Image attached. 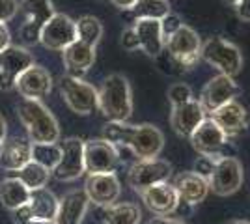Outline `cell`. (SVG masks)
<instances>
[{"label":"cell","mask_w":250,"mask_h":224,"mask_svg":"<svg viewBox=\"0 0 250 224\" xmlns=\"http://www.w3.org/2000/svg\"><path fill=\"white\" fill-rule=\"evenodd\" d=\"M103 139L112 142L116 148H127L138 161L157 159L165 149V135L153 123L129 125L127 122H106Z\"/></svg>","instance_id":"1"},{"label":"cell","mask_w":250,"mask_h":224,"mask_svg":"<svg viewBox=\"0 0 250 224\" xmlns=\"http://www.w3.org/2000/svg\"><path fill=\"white\" fill-rule=\"evenodd\" d=\"M97 110L108 122H127L133 114V90L122 73L104 77L97 88Z\"/></svg>","instance_id":"2"},{"label":"cell","mask_w":250,"mask_h":224,"mask_svg":"<svg viewBox=\"0 0 250 224\" xmlns=\"http://www.w3.org/2000/svg\"><path fill=\"white\" fill-rule=\"evenodd\" d=\"M17 116L32 144H58L60 125L49 108L42 101L22 99L17 105Z\"/></svg>","instance_id":"3"},{"label":"cell","mask_w":250,"mask_h":224,"mask_svg":"<svg viewBox=\"0 0 250 224\" xmlns=\"http://www.w3.org/2000/svg\"><path fill=\"white\" fill-rule=\"evenodd\" d=\"M165 51L177 71H185L202 60V40L194 28H190L188 24H181L179 30L165 41Z\"/></svg>","instance_id":"4"},{"label":"cell","mask_w":250,"mask_h":224,"mask_svg":"<svg viewBox=\"0 0 250 224\" xmlns=\"http://www.w3.org/2000/svg\"><path fill=\"white\" fill-rule=\"evenodd\" d=\"M202 60L231 79H235L243 71V53L239 47L220 36L208 38L202 43Z\"/></svg>","instance_id":"5"},{"label":"cell","mask_w":250,"mask_h":224,"mask_svg":"<svg viewBox=\"0 0 250 224\" xmlns=\"http://www.w3.org/2000/svg\"><path fill=\"white\" fill-rule=\"evenodd\" d=\"M60 96L63 97L65 105L79 116H90L97 110V88L86 82L83 79L63 75L58 82Z\"/></svg>","instance_id":"6"},{"label":"cell","mask_w":250,"mask_h":224,"mask_svg":"<svg viewBox=\"0 0 250 224\" xmlns=\"http://www.w3.org/2000/svg\"><path fill=\"white\" fill-rule=\"evenodd\" d=\"M245 182V170L237 157L228 155L215 163L213 170L209 174L208 183L209 191L217 196H231L241 189Z\"/></svg>","instance_id":"7"},{"label":"cell","mask_w":250,"mask_h":224,"mask_svg":"<svg viewBox=\"0 0 250 224\" xmlns=\"http://www.w3.org/2000/svg\"><path fill=\"white\" fill-rule=\"evenodd\" d=\"M172 176V164L165 159H144L136 161L131 164V168L127 172V183L135 192H140L159 185V183H167Z\"/></svg>","instance_id":"8"},{"label":"cell","mask_w":250,"mask_h":224,"mask_svg":"<svg viewBox=\"0 0 250 224\" xmlns=\"http://www.w3.org/2000/svg\"><path fill=\"white\" fill-rule=\"evenodd\" d=\"M84 174V140L79 137H69L60 142V161L52 170V176L58 182L69 183L79 180Z\"/></svg>","instance_id":"9"},{"label":"cell","mask_w":250,"mask_h":224,"mask_svg":"<svg viewBox=\"0 0 250 224\" xmlns=\"http://www.w3.org/2000/svg\"><path fill=\"white\" fill-rule=\"evenodd\" d=\"M188 140H190L192 148L196 149L202 157H209L213 161L228 157L226 148H228L229 140L226 139V135L220 131V127L211 118H206L196 127V131L190 135Z\"/></svg>","instance_id":"10"},{"label":"cell","mask_w":250,"mask_h":224,"mask_svg":"<svg viewBox=\"0 0 250 224\" xmlns=\"http://www.w3.org/2000/svg\"><path fill=\"white\" fill-rule=\"evenodd\" d=\"M30 65H34V56L26 47L8 45L0 51V90L10 92L15 88V81Z\"/></svg>","instance_id":"11"},{"label":"cell","mask_w":250,"mask_h":224,"mask_svg":"<svg viewBox=\"0 0 250 224\" xmlns=\"http://www.w3.org/2000/svg\"><path fill=\"white\" fill-rule=\"evenodd\" d=\"M19 10L24 13V24L21 26V38L28 45L40 43L43 26L52 19L56 13L52 0H22L19 4Z\"/></svg>","instance_id":"12"},{"label":"cell","mask_w":250,"mask_h":224,"mask_svg":"<svg viewBox=\"0 0 250 224\" xmlns=\"http://www.w3.org/2000/svg\"><path fill=\"white\" fill-rule=\"evenodd\" d=\"M120 166V151L112 142L94 139L84 142V168L88 174H112Z\"/></svg>","instance_id":"13"},{"label":"cell","mask_w":250,"mask_h":224,"mask_svg":"<svg viewBox=\"0 0 250 224\" xmlns=\"http://www.w3.org/2000/svg\"><path fill=\"white\" fill-rule=\"evenodd\" d=\"M241 88L239 84L228 77V75L219 73L217 77L209 79L206 86L202 88V94L198 97L200 107L204 108L206 116L213 114L217 108H220L222 105H226L229 101H233L235 97L239 96Z\"/></svg>","instance_id":"14"},{"label":"cell","mask_w":250,"mask_h":224,"mask_svg":"<svg viewBox=\"0 0 250 224\" xmlns=\"http://www.w3.org/2000/svg\"><path fill=\"white\" fill-rule=\"evenodd\" d=\"M83 191L88 196L90 204L106 209L120 200L122 183L118 180L116 172L112 174H88Z\"/></svg>","instance_id":"15"},{"label":"cell","mask_w":250,"mask_h":224,"mask_svg":"<svg viewBox=\"0 0 250 224\" xmlns=\"http://www.w3.org/2000/svg\"><path fill=\"white\" fill-rule=\"evenodd\" d=\"M73 41H77V26L69 15L54 13L52 19L42 30L40 43L49 51H60L67 49Z\"/></svg>","instance_id":"16"},{"label":"cell","mask_w":250,"mask_h":224,"mask_svg":"<svg viewBox=\"0 0 250 224\" xmlns=\"http://www.w3.org/2000/svg\"><path fill=\"white\" fill-rule=\"evenodd\" d=\"M209 118L219 125L228 140L241 137L249 127V112L237 99L217 108L213 114H209Z\"/></svg>","instance_id":"17"},{"label":"cell","mask_w":250,"mask_h":224,"mask_svg":"<svg viewBox=\"0 0 250 224\" xmlns=\"http://www.w3.org/2000/svg\"><path fill=\"white\" fill-rule=\"evenodd\" d=\"M22 99H34L42 101L52 90V77L51 73L42 65H30L24 73L15 81V88Z\"/></svg>","instance_id":"18"},{"label":"cell","mask_w":250,"mask_h":224,"mask_svg":"<svg viewBox=\"0 0 250 224\" xmlns=\"http://www.w3.org/2000/svg\"><path fill=\"white\" fill-rule=\"evenodd\" d=\"M155 217H168L179 207V196L172 183H159L138 194Z\"/></svg>","instance_id":"19"},{"label":"cell","mask_w":250,"mask_h":224,"mask_svg":"<svg viewBox=\"0 0 250 224\" xmlns=\"http://www.w3.org/2000/svg\"><path fill=\"white\" fill-rule=\"evenodd\" d=\"M206 112L200 107L198 99H190L183 105L172 107L170 112V125L174 129L177 137L181 139H190V135L196 131L200 123L206 120Z\"/></svg>","instance_id":"20"},{"label":"cell","mask_w":250,"mask_h":224,"mask_svg":"<svg viewBox=\"0 0 250 224\" xmlns=\"http://www.w3.org/2000/svg\"><path fill=\"white\" fill-rule=\"evenodd\" d=\"M172 185H174V189L177 191L179 204H185V205H190V207L202 204L209 194L208 180L202 178L194 170L179 174L176 178V182L172 183Z\"/></svg>","instance_id":"21"},{"label":"cell","mask_w":250,"mask_h":224,"mask_svg":"<svg viewBox=\"0 0 250 224\" xmlns=\"http://www.w3.org/2000/svg\"><path fill=\"white\" fill-rule=\"evenodd\" d=\"M62 62L65 75L83 79V75L88 73V69L95 64V47L77 40L62 51Z\"/></svg>","instance_id":"22"},{"label":"cell","mask_w":250,"mask_h":224,"mask_svg":"<svg viewBox=\"0 0 250 224\" xmlns=\"http://www.w3.org/2000/svg\"><path fill=\"white\" fill-rule=\"evenodd\" d=\"M133 30L138 40V49L151 58H159L165 53V40L161 32V21L157 19H138L133 22Z\"/></svg>","instance_id":"23"},{"label":"cell","mask_w":250,"mask_h":224,"mask_svg":"<svg viewBox=\"0 0 250 224\" xmlns=\"http://www.w3.org/2000/svg\"><path fill=\"white\" fill-rule=\"evenodd\" d=\"M90 200L84 191H69L58 200V213L54 223L56 224H83L84 217L88 213Z\"/></svg>","instance_id":"24"},{"label":"cell","mask_w":250,"mask_h":224,"mask_svg":"<svg viewBox=\"0 0 250 224\" xmlns=\"http://www.w3.org/2000/svg\"><path fill=\"white\" fill-rule=\"evenodd\" d=\"M32 161V142L24 137L6 139L0 151V166L6 172L21 170Z\"/></svg>","instance_id":"25"},{"label":"cell","mask_w":250,"mask_h":224,"mask_svg":"<svg viewBox=\"0 0 250 224\" xmlns=\"http://www.w3.org/2000/svg\"><path fill=\"white\" fill-rule=\"evenodd\" d=\"M26 205L34 221H54L58 213V198L47 187L30 191V198Z\"/></svg>","instance_id":"26"},{"label":"cell","mask_w":250,"mask_h":224,"mask_svg":"<svg viewBox=\"0 0 250 224\" xmlns=\"http://www.w3.org/2000/svg\"><path fill=\"white\" fill-rule=\"evenodd\" d=\"M28 198H30V191L17 178L8 176L6 180L0 182V204L6 209H10L11 213L17 211L22 205H26Z\"/></svg>","instance_id":"27"},{"label":"cell","mask_w":250,"mask_h":224,"mask_svg":"<svg viewBox=\"0 0 250 224\" xmlns=\"http://www.w3.org/2000/svg\"><path fill=\"white\" fill-rule=\"evenodd\" d=\"M142 211L133 202H116L104 209L103 224H140Z\"/></svg>","instance_id":"28"},{"label":"cell","mask_w":250,"mask_h":224,"mask_svg":"<svg viewBox=\"0 0 250 224\" xmlns=\"http://www.w3.org/2000/svg\"><path fill=\"white\" fill-rule=\"evenodd\" d=\"M129 19L135 22L138 19H157L161 21L170 13L168 0H136V4L129 11H125Z\"/></svg>","instance_id":"29"},{"label":"cell","mask_w":250,"mask_h":224,"mask_svg":"<svg viewBox=\"0 0 250 224\" xmlns=\"http://www.w3.org/2000/svg\"><path fill=\"white\" fill-rule=\"evenodd\" d=\"M11 178H17L21 183H24V187L28 191H36V189H43L47 183H49V178L52 174L47 168H43L42 164L30 161L28 164H24L21 170L10 172Z\"/></svg>","instance_id":"30"},{"label":"cell","mask_w":250,"mask_h":224,"mask_svg":"<svg viewBox=\"0 0 250 224\" xmlns=\"http://www.w3.org/2000/svg\"><path fill=\"white\" fill-rule=\"evenodd\" d=\"M75 26H77V40L90 47H97V43L103 38V24L94 15H83L79 21H75Z\"/></svg>","instance_id":"31"},{"label":"cell","mask_w":250,"mask_h":224,"mask_svg":"<svg viewBox=\"0 0 250 224\" xmlns=\"http://www.w3.org/2000/svg\"><path fill=\"white\" fill-rule=\"evenodd\" d=\"M32 161L52 174L60 161V144H32Z\"/></svg>","instance_id":"32"},{"label":"cell","mask_w":250,"mask_h":224,"mask_svg":"<svg viewBox=\"0 0 250 224\" xmlns=\"http://www.w3.org/2000/svg\"><path fill=\"white\" fill-rule=\"evenodd\" d=\"M167 96H168V101L172 103V107L183 105V103H187L190 99H194L192 97V88L188 84H185V82H174V84L168 88Z\"/></svg>","instance_id":"33"},{"label":"cell","mask_w":250,"mask_h":224,"mask_svg":"<svg viewBox=\"0 0 250 224\" xmlns=\"http://www.w3.org/2000/svg\"><path fill=\"white\" fill-rule=\"evenodd\" d=\"M181 24H183V22H181V19H179V15L172 13V11L168 13L167 17H163V19H161V32H163V40L167 41L172 34L179 30V26H181Z\"/></svg>","instance_id":"34"},{"label":"cell","mask_w":250,"mask_h":224,"mask_svg":"<svg viewBox=\"0 0 250 224\" xmlns=\"http://www.w3.org/2000/svg\"><path fill=\"white\" fill-rule=\"evenodd\" d=\"M19 11V2L17 0H0V22L11 21Z\"/></svg>","instance_id":"35"},{"label":"cell","mask_w":250,"mask_h":224,"mask_svg":"<svg viewBox=\"0 0 250 224\" xmlns=\"http://www.w3.org/2000/svg\"><path fill=\"white\" fill-rule=\"evenodd\" d=\"M215 163H217V161L209 159V157H198L196 163H194V172L208 180L211 170H213V166H215Z\"/></svg>","instance_id":"36"},{"label":"cell","mask_w":250,"mask_h":224,"mask_svg":"<svg viewBox=\"0 0 250 224\" xmlns=\"http://www.w3.org/2000/svg\"><path fill=\"white\" fill-rule=\"evenodd\" d=\"M122 45H124L125 51H136L138 49V40H136L133 26L124 30V34H122Z\"/></svg>","instance_id":"37"},{"label":"cell","mask_w":250,"mask_h":224,"mask_svg":"<svg viewBox=\"0 0 250 224\" xmlns=\"http://www.w3.org/2000/svg\"><path fill=\"white\" fill-rule=\"evenodd\" d=\"M233 11L243 22H250V0H241L239 4L233 8Z\"/></svg>","instance_id":"38"},{"label":"cell","mask_w":250,"mask_h":224,"mask_svg":"<svg viewBox=\"0 0 250 224\" xmlns=\"http://www.w3.org/2000/svg\"><path fill=\"white\" fill-rule=\"evenodd\" d=\"M10 43H11L10 30H8V26H6L4 22H0V51H2V49H6Z\"/></svg>","instance_id":"39"},{"label":"cell","mask_w":250,"mask_h":224,"mask_svg":"<svg viewBox=\"0 0 250 224\" xmlns=\"http://www.w3.org/2000/svg\"><path fill=\"white\" fill-rule=\"evenodd\" d=\"M147 224H185L179 219H174V217H153Z\"/></svg>","instance_id":"40"},{"label":"cell","mask_w":250,"mask_h":224,"mask_svg":"<svg viewBox=\"0 0 250 224\" xmlns=\"http://www.w3.org/2000/svg\"><path fill=\"white\" fill-rule=\"evenodd\" d=\"M110 2L114 4L118 10H122V11H129L136 4V0H110Z\"/></svg>","instance_id":"41"},{"label":"cell","mask_w":250,"mask_h":224,"mask_svg":"<svg viewBox=\"0 0 250 224\" xmlns=\"http://www.w3.org/2000/svg\"><path fill=\"white\" fill-rule=\"evenodd\" d=\"M6 139H8V123H6L4 116L0 114V151H2V146H4Z\"/></svg>","instance_id":"42"},{"label":"cell","mask_w":250,"mask_h":224,"mask_svg":"<svg viewBox=\"0 0 250 224\" xmlns=\"http://www.w3.org/2000/svg\"><path fill=\"white\" fill-rule=\"evenodd\" d=\"M239 2H241V0H224V4H228L231 10H233V8H235V6L239 4Z\"/></svg>","instance_id":"43"},{"label":"cell","mask_w":250,"mask_h":224,"mask_svg":"<svg viewBox=\"0 0 250 224\" xmlns=\"http://www.w3.org/2000/svg\"><path fill=\"white\" fill-rule=\"evenodd\" d=\"M26 224H56L54 221H28Z\"/></svg>","instance_id":"44"},{"label":"cell","mask_w":250,"mask_h":224,"mask_svg":"<svg viewBox=\"0 0 250 224\" xmlns=\"http://www.w3.org/2000/svg\"><path fill=\"white\" fill-rule=\"evenodd\" d=\"M226 224H250V223L249 221H237V219H235V221H228Z\"/></svg>","instance_id":"45"}]
</instances>
